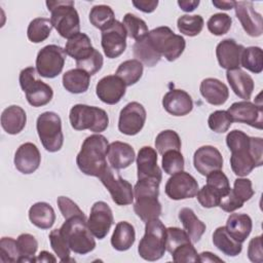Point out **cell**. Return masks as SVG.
<instances>
[{"label":"cell","mask_w":263,"mask_h":263,"mask_svg":"<svg viewBox=\"0 0 263 263\" xmlns=\"http://www.w3.org/2000/svg\"><path fill=\"white\" fill-rule=\"evenodd\" d=\"M109 143L106 137L100 134L88 136L82 143L76 156V164L86 176L99 178L107 165V151Z\"/></svg>","instance_id":"cell-1"},{"label":"cell","mask_w":263,"mask_h":263,"mask_svg":"<svg viewBox=\"0 0 263 263\" xmlns=\"http://www.w3.org/2000/svg\"><path fill=\"white\" fill-rule=\"evenodd\" d=\"M160 182L154 178L141 179L134 187V211L145 223L161 215V203L158 200Z\"/></svg>","instance_id":"cell-2"},{"label":"cell","mask_w":263,"mask_h":263,"mask_svg":"<svg viewBox=\"0 0 263 263\" xmlns=\"http://www.w3.org/2000/svg\"><path fill=\"white\" fill-rule=\"evenodd\" d=\"M60 229L69 248L74 253L85 255L95 250L96 240L87 226L85 215H78L66 219Z\"/></svg>","instance_id":"cell-3"},{"label":"cell","mask_w":263,"mask_h":263,"mask_svg":"<svg viewBox=\"0 0 263 263\" xmlns=\"http://www.w3.org/2000/svg\"><path fill=\"white\" fill-rule=\"evenodd\" d=\"M47 9L50 11L52 27L63 38H71L80 31V18L75 9L74 1L58 0L46 1Z\"/></svg>","instance_id":"cell-4"},{"label":"cell","mask_w":263,"mask_h":263,"mask_svg":"<svg viewBox=\"0 0 263 263\" xmlns=\"http://www.w3.org/2000/svg\"><path fill=\"white\" fill-rule=\"evenodd\" d=\"M166 227L157 218L146 222L145 234L139 242L138 253L146 261L159 260L166 251Z\"/></svg>","instance_id":"cell-5"},{"label":"cell","mask_w":263,"mask_h":263,"mask_svg":"<svg viewBox=\"0 0 263 263\" xmlns=\"http://www.w3.org/2000/svg\"><path fill=\"white\" fill-rule=\"evenodd\" d=\"M69 119L74 129H88L96 134L104 132L109 125V117L105 110L84 104L74 105L70 110Z\"/></svg>","instance_id":"cell-6"},{"label":"cell","mask_w":263,"mask_h":263,"mask_svg":"<svg viewBox=\"0 0 263 263\" xmlns=\"http://www.w3.org/2000/svg\"><path fill=\"white\" fill-rule=\"evenodd\" d=\"M147 37L154 48L168 62L176 61L184 51L186 46L185 39L166 27L161 26L149 31Z\"/></svg>","instance_id":"cell-7"},{"label":"cell","mask_w":263,"mask_h":263,"mask_svg":"<svg viewBox=\"0 0 263 263\" xmlns=\"http://www.w3.org/2000/svg\"><path fill=\"white\" fill-rule=\"evenodd\" d=\"M20 85L26 95L28 103L33 107H42L47 105L52 97L51 86L36 77V69L33 67L25 68L21 71L18 77Z\"/></svg>","instance_id":"cell-8"},{"label":"cell","mask_w":263,"mask_h":263,"mask_svg":"<svg viewBox=\"0 0 263 263\" xmlns=\"http://www.w3.org/2000/svg\"><path fill=\"white\" fill-rule=\"evenodd\" d=\"M36 129L42 146L48 152L60 151L64 144L61 117L51 111L41 113L36 121Z\"/></svg>","instance_id":"cell-9"},{"label":"cell","mask_w":263,"mask_h":263,"mask_svg":"<svg viewBox=\"0 0 263 263\" xmlns=\"http://www.w3.org/2000/svg\"><path fill=\"white\" fill-rule=\"evenodd\" d=\"M66 51L63 47L49 44L41 48L36 58V71L44 78H54L62 73L66 61Z\"/></svg>","instance_id":"cell-10"},{"label":"cell","mask_w":263,"mask_h":263,"mask_svg":"<svg viewBox=\"0 0 263 263\" xmlns=\"http://www.w3.org/2000/svg\"><path fill=\"white\" fill-rule=\"evenodd\" d=\"M103 185L109 191L112 200L118 205H128L134 201V188L124 180L117 170L107 166L99 177Z\"/></svg>","instance_id":"cell-11"},{"label":"cell","mask_w":263,"mask_h":263,"mask_svg":"<svg viewBox=\"0 0 263 263\" xmlns=\"http://www.w3.org/2000/svg\"><path fill=\"white\" fill-rule=\"evenodd\" d=\"M198 183L193 176L185 171L178 172L166 181L165 194L173 200L193 198L198 192Z\"/></svg>","instance_id":"cell-12"},{"label":"cell","mask_w":263,"mask_h":263,"mask_svg":"<svg viewBox=\"0 0 263 263\" xmlns=\"http://www.w3.org/2000/svg\"><path fill=\"white\" fill-rule=\"evenodd\" d=\"M126 31L122 23L115 20L111 25L102 30V47L109 59L118 58L126 48Z\"/></svg>","instance_id":"cell-13"},{"label":"cell","mask_w":263,"mask_h":263,"mask_svg":"<svg viewBox=\"0 0 263 263\" xmlns=\"http://www.w3.org/2000/svg\"><path fill=\"white\" fill-rule=\"evenodd\" d=\"M146 110L138 102L126 104L120 111L118 119V129L126 136H135L144 127L146 121Z\"/></svg>","instance_id":"cell-14"},{"label":"cell","mask_w":263,"mask_h":263,"mask_svg":"<svg viewBox=\"0 0 263 263\" xmlns=\"http://www.w3.org/2000/svg\"><path fill=\"white\" fill-rule=\"evenodd\" d=\"M232 122L246 123L252 127L262 129L263 109L262 104L257 105L250 101L233 103L227 110Z\"/></svg>","instance_id":"cell-15"},{"label":"cell","mask_w":263,"mask_h":263,"mask_svg":"<svg viewBox=\"0 0 263 263\" xmlns=\"http://www.w3.org/2000/svg\"><path fill=\"white\" fill-rule=\"evenodd\" d=\"M114 223L113 213L105 201H97L90 209L87 219V226L92 235L98 239H103Z\"/></svg>","instance_id":"cell-16"},{"label":"cell","mask_w":263,"mask_h":263,"mask_svg":"<svg viewBox=\"0 0 263 263\" xmlns=\"http://www.w3.org/2000/svg\"><path fill=\"white\" fill-rule=\"evenodd\" d=\"M235 15L245 32L251 37H259L263 33L262 15L254 8L251 1H235Z\"/></svg>","instance_id":"cell-17"},{"label":"cell","mask_w":263,"mask_h":263,"mask_svg":"<svg viewBox=\"0 0 263 263\" xmlns=\"http://www.w3.org/2000/svg\"><path fill=\"white\" fill-rule=\"evenodd\" d=\"M125 89V83L118 76L107 75L97 83L96 93L103 103L115 105L124 97Z\"/></svg>","instance_id":"cell-18"},{"label":"cell","mask_w":263,"mask_h":263,"mask_svg":"<svg viewBox=\"0 0 263 263\" xmlns=\"http://www.w3.org/2000/svg\"><path fill=\"white\" fill-rule=\"evenodd\" d=\"M193 164L200 175L206 176L214 171L222 170L223 157L216 147L204 145L194 152Z\"/></svg>","instance_id":"cell-19"},{"label":"cell","mask_w":263,"mask_h":263,"mask_svg":"<svg viewBox=\"0 0 263 263\" xmlns=\"http://www.w3.org/2000/svg\"><path fill=\"white\" fill-rule=\"evenodd\" d=\"M14 166L15 168L24 174H33L40 165L41 155L37 146L31 142L22 144L14 154Z\"/></svg>","instance_id":"cell-20"},{"label":"cell","mask_w":263,"mask_h":263,"mask_svg":"<svg viewBox=\"0 0 263 263\" xmlns=\"http://www.w3.org/2000/svg\"><path fill=\"white\" fill-rule=\"evenodd\" d=\"M245 47L234 39H224L216 47V57L221 68L233 70L240 67V58Z\"/></svg>","instance_id":"cell-21"},{"label":"cell","mask_w":263,"mask_h":263,"mask_svg":"<svg viewBox=\"0 0 263 263\" xmlns=\"http://www.w3.org/2000/svg\"><path fill=\"white\" fill-rule=\"evenodd\" d=\"M137 174L138 180L154 178L161 181L162 173L157 165V153L154 148L150 146L140 148L137 156Z\"/></svg>","instance_id":"cell-22"},{"label":"cell","mask_w":263,"mask_h":263,"mask_svg":"<svg viewBox=\"0 0 263 263\" xmlns=\"http://www.w3.org/2000/svg\"><path fill=\"white\" fill-rule=\"evenodd\" d=\"M162 106L173 116H185L192 111L193 101L187 91L172 89L163 96Z\"/></svg>","instance_id":"cell-23"},{"label":"cell","mask_w":263,"mask_h":263,"mask_svg":"<svg viewBox=\"0 0 263 263\" xmlns=\"http://www.w3.org/2000/svg\"><path fill=\"white\" fill-rule=\"evenodd\" d=\"M107 157L111 167L118 171L129 166L135 161L136 153L129 144L115 141L109 144Z\"/></svg>","instance_id":"cell-24"},{"label":"cell","mask_w":263,"mask_h":263,"mask_svg":"<svg viewBox=\"0 0 263 263\" xmlns=\"http://www.w3.org/2000/svg\"><path fill=\"white\" fill-rule=\"evenodd\" d=\"M199 90L203 99L211 105L221 106L229 98V89L217 78H205L201 81Z\"/></svg>","instance_id":"cell-25"},{"label":"cell","mask_w":263,"mask_h":263,"mask_svg":"<svg viewBox=\"0 0 263 263\" xmlns=\"http://www.w3.org/2000/svg\"><path fill=\"white\" fill-rule=\"evenodd\" d=\"M227 81L233 90V92L243 101H249L254 90L253 78L240 68L227 70L226 72Z\"/></svg>","instance_id":"cell-26"},{"label":"cell","mask_w":263,"mask_h":263,"mask_svg":"<svg viewBox=\"0 0 263 263\" xmlns=\"http://www.w3.org/2000/svg\"><path fill=\"white\" fill-rule=\"evenodd\" d=\"M230 165L232 172L238 177H246L251 174L255 167L259 166L252 154L250 143L242 148L231 151Z\"/></svg>","instance_id":"cell-27"},{"label":"cell","mask_w":263,"mask_h":263,"mask_svg":"<svg viewBox=\"0 0 263 263\" xmlns=\"http://www.w3.org/2000/svg\"><path fill=\"white\" fill-rule=\"evenodd\" d=\"M26 122L27 114L17 105H11L5 108L1 114V126L8 135L20 134L25 128Z\"/></svg>","instance_id":"cell-28"},{"label":"cell","mask_w":263,"mask_h":263,"mask_svg":"<svg viewBox=\"0 0 263 263\" xmlns=\"http://www.w3.org/2000/svg\"><path fill=\"white\" fill-rule=\"evenodd\" d=\"M225 227L235 240L242 243L252 231L253 222L249 215L234 213L228 217Z\"/></svg>","instance_id":"cell-29"},{"label":"cell","mask_w":263,"mask_h":263,"mask_svg":"<svg viewBox=\"0 0 263 263\" xmlns=\"http://www.w3.org/2000/svg\"><path fill=\"white\" fill-rule=\"evenodd\" d=\"M29 219L33 225L40 229H49L55 221L53 208L44 201H39L29 209Z\"/></svg>","instance_id":"cell-30"},{"label":"cell","mask_w":263,"mask_h":263,"mask_svg":"<svg viewBox=\"0 0 263 263\" xmlns=\"http://www.w3.org/2000/svg\"><path fill=\"white\" fill-rule=\"evenodd\" d=\"M135 240L136 231L134 226L126 221L118 222L111 236L112 247L119 252L127 251L135 243Z\"/></svg>","instance_id":"cell-31"},{"label":"cell","mask_w":263,"mask_h":263,"mask_svg":"<svg viewBox=\"0 0 263 263\" xmlns=\"http://www.w3.org/2000/svg\"><path fill=\"white\" fill-rule=\"evenodd\" d=\"M64 49L68 55L77 62L88 57L95 48L91 45L90 38L86 34L79 32L68 39Z\"/></svg>","instance_id":"cell-32"},{"label":"cell","mask_w":263,"mask_h":263,"mask_svg":"<svg viewBox=\"0 0 263 263\" xmlns=\"http://www.w3.org/2000/svg\"><path fill=\"white\" fill-rule=\"evenodd\" d=\"M213 243L224 255L235 257L241 253V242L235 240L226 230L225 226L218 227L213 233Z\"/></svg>","instance_id":"cell-33"},{"label":"cell","mask_w":263,"mask_h":263,"mask_svg":"<svg viewBox=\"0 0 263 263\" xmlns=\"http://www.w3.org/2000/svg\"><path fill=\"white\" fill-rule=\"evenodd\" d=\"M179 220L182 222L183 227L189 235L192 243L199 241L206 229V226L196 217L195 213L189 208H183L179 212Z\"/></svg>","instance_id":"cell-34"},{"label":"cell","mask_w":263,"mask_h":263,"mask_svg":"<svg viewBox=\"0 0 263 263\" xmlns=\"http://www.w3.org/2000/svg\"><path fill=\"white\" fill-rule=\"evenodd\" d=\"M63 86L71 93H82L88 89L90 75L81 69H71L63 74Z\"/></svg>","instance_id":"cell-35"},{"label":"cell","mask_w":263,"mask_h":263,"mask_svg":"<svg viewBox=\"0 0 263 263\" xmlns=\"http://www.w3.org/2000/svg\"><path fill=\"white\" fill-rule=\"evenodd\" d=\"M133 52L136 60L147 67H154L161 60V54L154 48L147 36L135 42Z\"/></svg>","instance_id":"cell-36"},{"label":"cell","mask_w":263,"mask_h":263,"mask_svg":"<svg viewBox=\"0 0 263 263\" xmlns=\"http://www.w3.org/2000/svg\"><path fill=\"white\" fill-rule=\"evenodd\" d=\"M143 70V64L136 59H132L122 62L118 66L115 75L118 76L126 86H132L142 78Z\"/></svg>","instance_id":"cell-37"},{"label":"cell","mask_w":263,"mask_h":263,"mask_svg":"<svg viewBox=\"0 0 263 263\" xmlns=\"http://www.w3.org/2000/svg\"><path fill=\"white\" fill-rule=\"evenodd\" d=\"M52 24L49 18L36 17L32 20L27 29L28 39L33 43H40L47 39L52 30Z\"/></svg>","instance_id":"cell-38"},{"label":"cell","mask_w":263,"mask_h":263,"mask_svg":"<svg viewBox=\"0 0 263 263\" xmlns=\"http://www.w3.org/2000/svg\"><path fill=\"white\" fill-rule=\"evenodd\" d=\"M240 66L252 73L259 74L263 71V52L259 46H250L242 50Z\"/></svg>","instance_id":"cell-39"},{"label":"cell","mask_w":263,"mask_h":263,"mask_svg":"<svg viewBox=\"0 0 263 263\" xmlns=\"http://www.w3.org/2000/svg\"><path fill=\"white\" fill-rule=\"evenodd\" d=\"M20 253L17 262H35V254L38 249L37 239L29 233H22L16 238Z\"/></svg>","instance_id":"cell-40"},{"label":"cell","mask_w":263,"mask_h":263,"mask_svg":"<svg viewBox=\"0 0 263 263\" xmlns=\"http://www.w3.org/2000/svg\"><path fill=\"white\" fill-rule=\"evenodd\" d=\"M115 14L113 9L105 4L95 5L89 11V22L90 24L100 29L101 31L107 28L115 21Z\"/></svg>","instance_id":"cell-41"},{"label":"cell","mask_w":263,"mask_h":263,"mask_svg":"<svg viewBox=\"0 0 263 263\" xmlns=\"http://www.w3.org/2000/svg\"><path fill=\"white\" fill-rule=\"evenodd\" d=\"M155 148L159 154H163L168 150L181 151V139L177 132L173 129H165L160 132L155 139Z\"/></svg>","instance_id":"cell-42"},{"label":"cell","mask_w":263,"mask_h":263,"mask_svg":"<svg viewBox=\"0 0 263 263\" xmlns=\"http://www.w3.org/2000/svg\"><path fill=\"white\" fill-rule=\"evenodd\" d=\"M122 24L125 28L127 36L132 39H135L136 41L144 38L149 33V30L145 21H143L142 18L138 17L133 13H129V12L126 13L123 16Z\"/></svg>","instance_id":"cell-43"},{"label":"cell","mask_w":263,"mask_h":263,"mask_svg":"<svg viewBox=\"0 0 263 263\" xmlns=\"http://www.w3.org/2000/svg\"><path fill=\"white\" fill-rule=\"evenodd\" d=\"M203 24L204 21L202 16L199 14H184L181 15L177 21L178 30L182 34L189 37H194L198 35L203 28Z\"/></svg>","instance_id":"cell-44"},{"label":"cell","mask_w":263,"mask_h":263,"mask_svg":"<svg viewBox=\"0 0 263 263\" xmlns=\"http://www.w3.org/2000/svg\"><path fill=\"white\" fill-rule=\"evenodd\" d=\"M49 242L51 246V249L55 253V255L60 258L61 262H68V261H74L70 258V251L71 249L68 246L67 240L63 236L61 229H54L52 230L49 235Z\"/></svg>","instance_id":"cell-45"},{"label":"cell","mask_w":263,"mask_h":263,"mask_svg":"<svg viewBox=\"0 0 263 263\" xmlns=\"http://www.w3.org/2000/svg\"><path fill=\"white\" fill-rule=\"evenodd\" d=\"M184 157L179 150H168L162 154L161 166L167 175L184 171Z\"/></svg>","instance_id":"cell-46"},{"label":"cell","mask_w":263,"mask_h":263,"mask_svg":"<svg viewBox=\"0 0 263 263\" xmlns=\"http://www.w3.org/2000/svg\"><path fill=\"white\" fill-rule=\"evenodd\" d=\"M231 24H232V20L228 14L215 13L209 18L206 23V27H208V30L213 35L222 36L228 33V31L231 28Z\"/></svg>","instance_id":"cell-47"},{"label":"cell","mask_w":263,"mask_h":263,"mask_svg":"<svg viewBox=\"0 0 263 263\" xmlns=\"http://www.w3.org/2000/svg\"><path fill=\"white\" fill-rule=\"evenodd\" d=\"M209 127L217 133V134H223L229 129V127L232 124V120L225 110H217L211 113L208 119Z\"/></svg>","instance_id":"cell-48"},{"label":"cell","mask_w":263,"mask_h":263,"mask_svg":"<svg viewBox=\"0 0 263 263\" xmlns=\"http://www.w3.org/2000/svg\"><path fill=\"white\" fill-rule=\"evenodd\" d=\"M196 196L198 202L205 209L219 206V203L222 198L220 192L209 184H205L204 186L201 187V189H198Z\"/></svg>","instance_id":"cell-49"},{"label":"cell","mask_w":263,"mask_h":263,"mask_svg":"<svg viewBox=\"0 0 263 263\" xmlns=\"http://www.w3.org/2000/svg\"><path fill=\"white\" fill-rule=\"evenodd\" d=\"M20 253L16 240L12 237H2L0 240V261L3 263L17 262Z\"/></svg>","instance_id":"cell-50"},{"label":"cell","mask_w":263,"mask_h":263,"mask_svg":"<svg viewBox=\"0 0 263 263\" xmlns=\"http://www.w3.org/2000/svg\"><path fill=\"white\" fill-rule=\"evenodd\" d=\"M192 242L187 232L178 227H168L166 228V251L172 253L176 248L184 243Z\"/></svg>","instance_id":"cell-51"},{"label":"cell","mask_w":263,"mask_h":263,"mask_svg":"<svg viewBox=\"0 0 263 263\" xmlns=\"http://www.w3.org/2000/svg\"><path fill=\"white\" fill-rule=\"evenodd\" d=\"M103 63H104V60H103L102 53L95 48L93 51L88 57H86L81 61H77L76 66L78 69L85 71L87 74L91 76L98 73L102 69Z\"/></svg>","instance_id":"cell-52"},{"label":"cell","mask_w":263,"mask_h":263,"mask_svg":"<svg viewBox=\"0 0 263 263\" xmlns=\"http://www.w3.org/2000/svg\"><path fill=\"white\" fill-rule=\"evenodd\" d=\"M171 254L173 257V261L177 263L199 262V254H197V251L195 250L192 242L179 246Z\"/></svg>","instance_id":"cell-53"},{"label":"cell","mask_w":263,"mask_h":263,"mask_svg":"<svg viewBox=\"0 0 263 263\" xmlns=\"http://www.w3.org/2000/svg\"><path fill=\"white\" fill-rule=\"evenodd\" d=\"M206 184L217 189L222 197L226 196L230 191V184L227 176L221 171H214L206 175Z\"/></svg>","instance_id":"cell-54"},{"label":"cell","mask_w":263,"mask_h":263,"mask_svg":"<svg viewBox=\"0 0 263 263\" xmlns=\"http://www.w3.org/2000/svg\"><path fill=\"white\" fill-rule=\"evenodd\" d=\"M231 190L234 193V195L243 202L250 200L255 193L252 186V181L243 177L235 179L233 188Z\"/></svg>","instance_id":"cell-55"},{"label":"cell","mask_w":263,"mask_h":263,"mask_svg":"<svg viewBox=\"0 0 263 263\" xmlns=\"http://www.w3.org/2000/svg\"><path fill=\"white\" fill-rule=\"evenodd\" d=\"M57 203L65 220L74 216L84 215V213L79 209L77 203H75L72 199H70L67 196H59L57 199Z\"/></svg>","instance_id":"cell-56"},{"label":"cell","mask_w":263,"mask_h":263,"mask_svg":"<svg viewBox=\"0 0 263 263\" xmlns=\"http://www.w3.org/2000/svg\"><path fill=\"white\" fill-rule=\"evenodd\" d=\"M250 143V137L239 129H233L226 136V144L230 151L242 148Z\"/></svg>","instance_id":"cell-57"},{"label":"cell","mask_w":263,"mask_h":263,"mask_svg":"<svg viewBox=\"0 0 263 263\" xmlns=\"http://www.w3.org/2000/svg\"><path fill=\"white\" fill-rule=\"evenodd\" d=\"M248 257L250 261L254 263L263 262V251H262V236H256L252 238L248 246Z\"/></svg>","instance_id":"cell-58"},{"label":"cell","mask_w":263,"mask_h":263,"mask_svg":"<svg viewBox=\"0 0 263 263\" xmlns=\"http://www.w3.org/2000/svg\"><path fill=\"white\" fill-rule=\"evenodd\" d=\"M243 203H245V202L241 201L238 197H236V196L234 195V193L232 192V190L230 189L229 193H228L226 196H224V197L221 198V201H220V203H219V206H220L223 211H225V212H227V213H232V212H234V211H236V210L242 208Z\"/></svg>","instance_id":"cell-59"},{"label":"cell","mask_w":263,"mask_h":263,"mask_svg":"<svg viewBox=\"0 0 263 263\" xmlns=\"http://www.w3.org/2000/svg\"><path fill=\"white\" fill-rule=\"evenodd\" d=\"M133 5L137 9H139L145 13H151L156 9V7L158 5V1L157 0H149V1L148 0H138V1L134 0Z\"/></svg>","instance_id":"cell-60"},{"label":"cell","mask_w":263,"mask_h":263,"mask_svg":"<svg viewBox=\"0 0 263 263\" xmlns=\"http://www.w3.org/2000/svg\"><path fill=\"white\" fill-rule=\"evenodd\" d=\"M178 5L183 11L191 12L199 5V0H179Z\"/></svg>","instance_id":"cell-61"},{"label":"cell","mask_w":263,"mask_h":263,"mask_svg":"<svg viewBox=\"0 0 263 263\" xmlns=\"http://www.w3.org/2000/svg\"><path fill=\"white\" fill-rule=\"evenodd\" d=\"M199 256V262H222L223 260L219 257H217L215 254L211 252H202Z\"/></svg>","instance_id":"cell-62"},{"label":"cell","mask_w":263,"mask_h":263,"mask_svg":"<svg viewBox=\"0 0 263 263\" xmlns=\"http://www.w3.org/2000/svg\"><path fill=\"white\" fill-rule=\"evenodd\" d=\"M213 5L218 8V9H222V10H229L234 8V4L235 1H221V0H213L212 1Z\"/></svg>","instance_id":"cell-63"},{"label":"cell","mask_w":263,"mask_h":263,"mask_svg":"<svg viewBox=\"0 0 263 263\" xmlns=\"http://www.w3.org/2000/svg\"><path fill=\"white\" fill-rule=\"evenodd\" d=\"M35 262H57L55 257H53L49 252L42 251L40 254L35 258Z\"/></svg>","instance_id":"cell-64"}]
</instances>
